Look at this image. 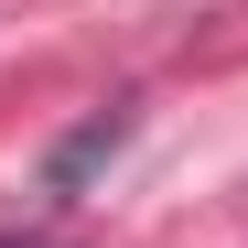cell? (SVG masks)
I'll return each mask as SVG.
<instances>
[{"label":"cell","mask_w":248,"mask_h":248,"mask_svg":"<svg viewBox=\"0 0 248 248\" xmlns=\"http://www.w3.org/2000/svg\"><path fill=\"white\" fill-rule=\"evenodd\" d=\"M130 130H140V108H130V97L87 108V119H76V130H65V140L44 151V194H54V205H76V194H87V184L108 173L119 151H130Z\"/></svg>","instance_id":"obj_1"},{"label":"cell","mask_w":248,"mask_h":248,"mask_svg":"<svg viewBox=\"0 0 248 248\" xmlns=\"http://www.w3.org/2000/svg\"><path fill=\"white\" fill-rule=\"evenodd\" d=\"M0 248H65V237H0Z\"/></svg>","instance_id":"obj_2"}]
</instances>
